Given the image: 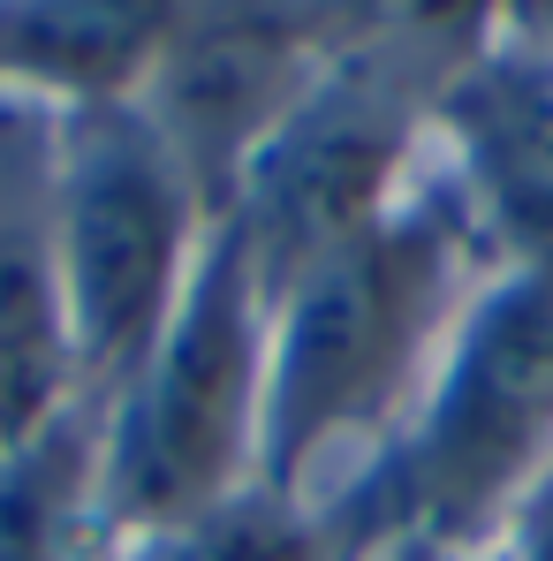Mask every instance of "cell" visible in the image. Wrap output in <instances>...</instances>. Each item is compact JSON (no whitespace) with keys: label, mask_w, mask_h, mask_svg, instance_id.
Here are the masks:
<instances>
[{"label":"cell","mask_w":553,"mask_h":561,"mask_svg":"<svg viewBox=\"0 0 553 561\" xmlns=\"http://www.w3.org/2000/svg\"><path fill=\"white\" fill-rule=\"evenodd\" d=\"M493 274L470 205L433 160L394 213L274 288L258 478L303 501L342 493L402 433Z\"/></svg>","instance_id":"obj_1"},{"label":"cell","mask_w":553,"mask_h":561,"mask_svg":"<svg viewBox=\"0 0 553 561\" xmlns=\"http://www.w3.org/2000/svg\"><path fill=\"white\" fill-rule=\"evenodd\" d=\"M553 470V274H493L402 433L326 493L357 561H485Z\"/></svg>","instance_id":"obj_2"},{"label":"cell","mask_w":553,"mask_h":561,"mask_svg":"<svg viewBox=\"0 0 553 561\" xmlns=\"http://www.w3.org/2000/svg\"><path fill=\"white\" fill-rule=\"evenodd\" d=\"M266 327H274V296L251 274L235 228L220 220L145 365L114 387L106 410H92L99 547H145L220 508L228 493L258 485Z\"/></svg>","instance_id":"obj_3"},{"label":"cell","mask_w":553,"mask_h":561,"mask_svg":"<svg viewBox=\"0 0 553 561\" xmlns=\"http://www.w3.org/2000/svg\"><path fill=\"white\" fill-rule=\"evenodd\" d=\"M212 228V205L137 99L54 122V259L84 410H106L114 387L145 365Z\"/></svg>","instance_id":"obj_4"},{"label":"cell","mask_w":553,"mask_h":561,"mask_svg":"<svg viewBox=\"0 0 553 561\" xmlns=\"http://www.w3.org/2000/svg\"><path fill=\"white\" fill-rule=\"evenodd\" d=\"M440 92L448 84L387 54H334L311 77V92L280 114L220 213L266 296L417 190V175L433 168Z\"/></svg>","instance_id":"obj_5"},{"label":"cell","mask_w":553,"mask_h":561,"mask_svg":"<svg viewBox=\"0 0 553 561\" xmlns=\"http://www.w3.org/2000/svg\"><path fill=\"white\" fill-rule=\"evenodd\" d=\"M433 160L500 274H553V38L516 23L440 92Z\"/></svg>","instance_id":"obj_6"},{"label":"cell","mask_w":553,"mask_h":561,"mask_svg":"<svg viewBox=\"0 0 553 561\" xmlns=\"http://www.w3.org/2000/svg\"><path fill=\"white\" fill-rule=\"evenodd\" d=\"M69 410H84V394L54 259V114L0 106V456Z\"/></svg>","instance_id":"obj_7"},{"label":"cell","mask_w":553,"mask_h":561,"mask_svg":"<svg viewBox=\"0 0 553 561\" xmlns=\"http://www.w3.org/2000/svg\"><path fill=\"white\" fill-rule=\"evenodd\" d=\"M175 0H0V106L84 114L145 92Z\"/></svg>","instance_id":"obj_8"},{"label":"cell","mask_w":553,"mask_h":561,"mask_svg":"<svg viewBox=\"0 0 553 561\" xmlns=\"http://www.w3.org/2000/svg\"><path fill=\"white\" fill-rule=\"evenodd\" d=\"M92 456L99 417L69 410L31 448L0 456V561H99L92 524Z\"/></svg>","instance_id":"obj_9"},{"label":"cell","mask_w":553,"mask_h":561,"mask_svg":"<svg viewBox=\"0 0 553 561\" xmlns=\"http://www.w3.org/2000/svg\"><path fill=\"white\" fill-rule=\"evenodd\" d=\"M99 561H357V547L342 539L326 501L280 493L258 478L220 508L189 516L183 531H160L145 547H106Z\"/></svg>","instance_id":"obj_10"},{"label":"cell","mask_w":553,"mask_h":561,"mask_svg":"<svg viewBox=\"0 0 553 561\" xmlns=\"http://www.w3.org/2000/svg\"><path fill=\"white\" fill-rule=\"evenodd\" d=\"M493 561H553V470L523 493V508L508 516V531H500Z\"/></svg>","instance_id":"obj_11"},{"label":"cell","mask_w":553,"mask_h":561,"mask_svg":"<svg viewBox=\"0 0 553 561\" xmlns=\"http://www.w3.org/2000/svg\"><path fill=\"white\" fill-rule=\"evenodd\" d=\"M531 31H539V23H531ZM546 38H553V23H546Z\"/></svg>","instance_id":"obj_12"},{"label":"cell","mask_w":553,"mask_h":561,"mask_svg":"<svg viewBox=\"0 0 553 561\" xmlns=\"http://www.w3.org/2000/svg\"><path fill=\"white\" fill-rule=\"evenodd\" d=\"M485 561H493V554H485Z\"/></svg>","instance_id":"obj_13"}]
</instances>
